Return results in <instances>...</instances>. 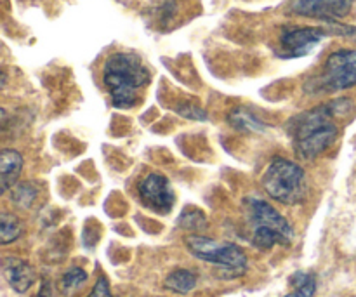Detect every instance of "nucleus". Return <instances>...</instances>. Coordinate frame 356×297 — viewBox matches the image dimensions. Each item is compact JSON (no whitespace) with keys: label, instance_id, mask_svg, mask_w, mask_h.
<instances>
[{"label":"nucleus","instance_id":"f257e3e1","mask_svg":"<svg viewBox=\"0 0 356 297\" xmlns=\"http://www.w3.org/2000/svg\"><path fill=\"white\" fill-rule=\"evenodd\" d=\"M341 104L343 101L322 104V106L298 115L291 122V138L294 143V150L302 160L316 159L336 143L339 131L332 118L337 111H341Z\"/></svg>","mask_w":356,"mask_h":297},{"label":"nucleus","instance_id":"f03ea898","mask_svg":"<svg viewBox=\"0 0 356 297\" xmlns=\"http://www.w3.org/2000/svg\"><path fill=\"white\" fill-rule=\"evenodd\" d=\"M149 70L131 52H115L104 61L103 82L115 108L129 110L139 101V90L149 83Z\"/></svg>","mask_w":356,"mask_h":297},{"label":"nucleus","instance_id":"7ed1b4c3","mask_svg":"<svg viewBox=\"0 0 356 297\" xmlns=\"http://www.w3.org/2000/svg\"><path fill=\"white\" fill-rule=\"evenodd\" d=\"M264 191L285 205L301 204L306 198V174L301 166L287 159H273L261 177Z\"/></svg>","mask_w":356,"mask_h":297},{"label":"nucleus","instance_id":"20e7f679","mask_svg":"<svg viewBox=\"0 0 356 297\" xmlns=\"http://www.w3.org/2000/svg\"><path fill=\"white\" fill-rule=\"evenodd\" d=\"M356 86V49H341L327 58L318 77L306 83L309 93H339Z\"/></svg>","mask_w":356,"mask_h":297},{"label":"nucleus","instance_id":"39448f33","mask_svg":"<svg viewBox=\"0 0 356 297\" xmlns=\"http://www.w3.org/2000/svg\"><path fill=\"white\" fill-rule=\"evenodd\" d=\"M186 247L197 259L222 268L232 277H242L247 270V256L238 246L228 242L191 235L186 239Z\"/></svg>","mask_w":356,"mask_h":297},{"label":"nucleus","instance_id":"423d86ee","mask_svg":"<svg viewBox=\"0 0 356 297\" xmlns=\"http://www.w3.org/2000/svg\"><path fill=\"white\" fill-rule=\"evenodd\" d=\"M325 30L313 26L284 30L280 35V54L285 58H302L309 54L325 38Z\"/></svg>","mask_w":356,"mask_h":297},{"label":"nucleus","instance_id":"0eeeda50","mask_svg":"<svg viewBox=\"0 0 356 297\" xmlns=\"http://www.w3.org/2000/svg\"><path fill=\"white\" fill-rule=\"evenodd\" d=\"M245 209L252 228H270L282 233V235H284L285 239L291 240V242L294 240V230L289 225L287 219H285L273 205L268 204L266 200L250 197L245 200Z\"/></svg>","mask_w":356,"mask_h":297},{"label":"nucleus","instance_id":"6e6552de","mask_svg":"<svg viewBox=\"0 0 356 297\" xmlns=\"http://www.w3.org/2000/svg\"><path fill=\"white\" fill-rule=\"evenodd\" d=\"M139 197L145 202L146 207H149L155 212H160V214L170 212V209L174 207V202H176V195H174L169 179L156 172L148 174L141 181V184H139Z\"/></svg>","mask_w":356,"mask_h":297},{"label":"nucleus","instance_id":"1a4fd4ad","mask_svg":"<svg viewBox=\"0 0 356 297\" xmlns=\"http://www.w3.org/2000/svg\"><path fill=\"white\" fill-rule=\"evenodd\" d=\"M355 0H291L289 9L298 16L320 17L323 21H336L346 17L353 9Z\"/></svg>","mask_w":356,"mask_h":297},{"label":"nucleus","instance_id":"9d476101","mask_svg":"<svg viewBox=\"0 0 356 297\" xmlns=\"http://www.w3.org/2000/svg\"><path fill=\"white\" fill-rule=\"evenodd\" d=\"M2 273L7 284L19 294L26 292L37 280V273L33 268L19 257H6L2 264Z\"/></svg>","mask_w":356,"mask_h":297},{"label":"nucleus","instance_id":"9b49d317","mask_svg":"<svg viewBox=\"0 0 356 297\" xmlns=\"http://www.w3.org/2000/svg\"><path fill=\"white\" fill-rule=\"evenodd\" d=\"M23 170V156L16 150H3L0 153V191L6 193L17 183Z\"/></svg>","mask_w":356,"mask_h":297},{"label":"nucleus","instance_id":"f8f14e48","mask_svg":"<svg viewBox=\"0 0 356 297\" xmlns=\"http://www.w3.org/2000/svg\"><path fill=\"white\" fill-rule=\"evenodd\" d=\"M228 122L233 129L242 132H264L266 131V124L256 117L247 108H235L229 111Z\"/></svg>","mask_w":356,"mask_h":297},{"label":"nucleus","instance_id":"ddd939ff","mask_svg":"<svg viewBox=\"0 0 356 297\" xmlns=\"http://www.w3.org/2000/svg\"><path fill=\"white\" fill-rule=\"evenodd\" d=\"M163 285L174 294H188L197 285V277L190 270H176L165 278Z\"/></svg>","mask_w":356,"mask_h":297},{"label":"nucleus","instance_id":"4468645a","mask_svg":"<svg viewBox=\"0 0 356 297\" xmlns=\"http://www.w3.org/2000/svg\"><path fill=\"white\" fill-rule=\"evenodd\" d=\"M23 233V225L19 219L9 212H2L0 216V243L7 246V243L17 240Z\"/></svg>","mask_w":356,"mask_h":297},{"label":"nucleus","instance_id":"2eb2a0df","mask_svg":"<svg viewBox=\"0 0 356 297\" xmlns=\"http://www.w3.org/2000/svg\"><path fill=\"white\" fill-rule=\"evenodd\" d=\"M291 282L294 284V291L284 297H313L316 292V280L312 273L298 271L292 275Z\"/></svg>","mask_w":356,"mask_h":297},{"label":"nucleus","instance_id":"dca6fc26","mask_svg":"<svg viewBox=\"0 0 356 297\" xmlns=\"http://www.w3.org/2000/svg\"><path fill=\"white\" fill-rule=\"evenodd\" d=\"M38 195V186L33 183L17 184L13 193V202L21 209H30Z\"/></svg>","mask_w":356,"mask_h":297},{"label":"nucleus","instance_id":"f3484780","mask_svg":"<svg viewBox=\"0 0 356 297\" xmlns=\"http://www.w3.org/2000/svg\"><path fill=\"white\" fill-rule=\"evenodd\" d=\"M87 280V273L82 268H70L61 278V291L65 294H72L73 291L82 287Z\"/></svg>","mask_w":356,"mask_h":297},{"label":"nucleus","instance_id":"a211bd4d","mask_svg":"<svg viewBox=\"0 0 356 297\" xmlns=\"http://www.w3.org/2000/svg\"><path fill=\"white\" fill-rule=\"evenodd\" d=\"M179 225L186 230L198 232V230H204L207 226V219H205L204 212H200L198 209H186L179 218Z\"/></svg>","mask_w":356,"mask_h":297},{"label":"nucleus","instance_id":"6ab92c4d","mask_svg":"<svg viewBox=\"0 0 356 297\" xmlns=\"http://www.w3.org/2000/svg\"><path fill=\"white\" fill-rule=\"evenodd\" d=\"M177 115L184 118H190V120H207V113H205L202 108L195 106V104L186 103V104H181V106L176 108Z\"/></svg>","mask_w":356,"mask_h":297},{"label":"nucleus","instance_id":"aec40b11","mask_svg":"<svg viewBox=\"0 0 356 297\" xmlns=\"http://www.w3.org/2000/svg\"><path fill=\"white\" fill-rule=\"evenodd\" d=\"M89 297H111L110 285H108V280L104 277L97 278L96 285H94L92 292H90Z\"/></svg>","mask_w":356,"mask_h":297},{"label":"nucleus","instance_id":"412c9836","mask_svg":"<svg viewBox=\"0 0 356 297\" xmlns=\"http://www.w3.org/2000/svg\"><path fill=\"white\" fill-rule=\"evenodd\" d=\"M37 297H56L54 296V291H52L51 282L45 280L44 284H42V287H40V291H38V296Z\"/></svg>","mask_w":356,"mask_h":297}]
</instances>
